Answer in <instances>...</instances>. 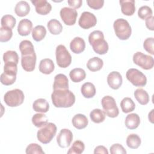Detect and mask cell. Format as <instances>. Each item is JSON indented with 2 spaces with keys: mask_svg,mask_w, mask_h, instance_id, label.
Returning a JSON list of instances; mask_svg holds the SVG:
<instances>
[{
  "mask_svg": "<svg viewBox=\"0 0 154 154\" xmlns=\"http://www.w3.org/2000/svg\"><path fill=\"white\" fill-rule=\"evenodd\" d=\"M51 99L57 108H69L75 103V96L69 89L55 90L51 94Z\"/></svg>",
  "mask_w": 154,
  "mask_h": 154,
  "instance_id": "1",
  "label": "cell"
},
{
  "mask_svg": "<svg viewBox=\"0 0 154 154\" xmlns=\"http://www.w3.org/2000/svg\"><path fill=\"white\" fill-rule=\"evenodd\" d=\"M88 42L91 45L93 51L99 54H105L109 49L108 43L104 39L103 33L99 30H95L88 36Z\"/></svg>",
  "mask_w": 154,
  "mask_h": 154,
  "instance_id": "2",
  "label": "cell"
},
{
  "mask_svg": "<svg viewBox=\"0 0 154 154\" xmlns=\"http://www.w3.org/2000/svg\"><path fill=\"white\" fill-rule=\"evenodd\" d=\"M113 27L116 35L120 40H125L130 37L132 29L126 20L122 18L116 19L114 22Z\"/></svg>",
  "mask_w": 154,
  "mask_h": 154,
  "instance_id": "3",
  "label": "cell"
},
{
  "mask_svg": "<svg viewBox=\"0 0 154 154\" xmlns=\"http://www.w3.org/2000/svg\"><path fill=\"white\" fill-rule=\"evenodd\" d=\"M57 132V126L53 123H48L40 129L37 133V139L43 144H48L51 141Z\"/></svg>",
  "mask_w": 154,
  "mask_h": 154,
  "instance_id": "4",
  "label": "cell"
},
{
  "mask_svg": "<svg viewBox=\"0 0 154 154\" xmlns=\"http://www.w3.org/2000/svg\"><path fill=\"white\" fill-rule=\"evenodd\" d=\"M24 94L20 89L8 91L4 96L5 103L10 107H16L22 104L24 100Z\"/></svg>",
  "mask_w": 154,
  "mask_h": 154,
  "instance_id": "5",
  "label": "cell"
},
{
  "mask_svg": "<svg viewBox=\"0 0 154 154\" xmlns=\"http://www.w3.org/2000/svg\"><path fill=\"white\" fill-rule=\"evenodd\" d=\"M101 104L105 115L111 118L117 117L119 111L116 100L112 97L110 96H104L101 100Z\"/></svg>",
  "mask_w": 154,
  "mask_h": 154,
  "instance_id": "6",
  "label": "cell"
},
{
  "mask_svg": "<svg viewBox=\"0 0 154 154\" xmlns=\"http://www.w3.org/2000/svg\"><path fill=\"white\" fill-rule=\"evenodd\" d=\"M55 56L57 63L59 67L66 68L71 64V55L64 45H60L56 48Z\"/></svg>",
  "mask_w": 154,
  "mask_h": 154,
  "instance_id": "7",
  "label": "cell"
},
{
  "mask_svg": "<svg viewBox=\"0 0 154 154\" xmlns=\"http://www.w3.org/2000/svg\"><path fill=\"white\" fill-rule=\"evenodd\" d=\"M127 79L135 87H144L146 85V76L137 69H129L126 73Z\"/></svg>",
  "mask_w": 154,
  "mask_h": 154,
  "instance_id": "8",
  "label": "cell"
},
{
  "mask_svg": "<svg viewBox=\"0 0 154 154\" xmlns=\"http://www.w3.org/2000/svg\"><path fill=\"white\" fill-rule=\"evenodd\" d=\"M133 61L135 64L144 70L151 69L154 65L153 58L141 52H137L134 54Z\"/></svg>",
  "mask_w": 154,
  "mask_h": 154,
  "instance_id": "9",
  "label": "cell"
},
{
  "mask_svg": "<svg viewBox=\"0 0 154 154\" xmlns=\"http://www.w3.org/2000/svg\"><path fill=\"white\" fill-rule=\"evenodd\" d=\"M60 16L64 23L69 26L73 25L76 20L78 13L75 9L70 7H63L61 9Z\"/></svg>",
  "mask_w": 154,
  "mask_h": 154,
  "instance_id": "10",
  "label": "cell"
},
{
  "mask_svg": "<svg viewBox=\"0 0 154 154\" xmlns=\"http://www.w3.org/2000/svg\"><path fill=\"white\" fill-rule=\"evenodd\" d=\"M97 23L96 17L93 13L88 11L83 12L78 21V24L82 29H89L96 25Z\"/></svg>",
  "mask_w": 154,
  "mask_h": 154,
  "instance_id": "11",
  "label": "cell"
},
{
  "mask_svg": "<svg viewBox=\"0 0 154 154\" xmlns=\"http://www.w3.org/2000/svg\"><path fill=\"white\" fill-rule=\"evenodd\" d=\"M73 140V134L68 129H62L57 137L58 145L61 148L69 147Z\"/></svg>",
  "mask_w": 154,
  "mask_h": 154,
  "instance_id": "12",
  "label": "cell"
},
{
  "mask_svg": "<svg viewBox=\"0 0 154 154\" xmlns=\"http://www.w3.org/2000/svg\"><path fill=\"white\" fill-rule=\"evenodd\" d=\"M36 63L35 53L27 55H22L21 65L22 68L26 72H32L34 70Z\"/></svg>",
  "mask_w": 154,
  "mask_h": 154,
  "instance_id": "13",
  "label": "cell"
},
{
  "mask_svg": "<svg viewBox=\"0 0 154 154\" xmlns=\"http://www.w3.org/2000/svg\"><path fill=\"white\" fill-rule=\"evenodd\" d=\"M34 5L35 11L38 14L46 15L49 13L52 10V6L46 0H34L31 1Z\"/></svg>",
  "mask_w": 154,
  "mask_h": 154,
  "instance_id": "14",
  "label": "cell"
},
{
  "mask_svg": "<svg viewBox=\"0 0 154 154\" xmlns=\"http://www.w3.org/2000/svg\"><path fill=\"white\" fill-rule=\"evenodd\" d=\"M123 79L121 74L116 71L109 73L107 76L108 85L114 90L119 89L122 84Z\"/></svg>",
  "mask_w": 154,
  "mask_h": 154,
  "instance_id": "15",
  "label": "cell"
},
{
  "mask_svg": "<svg viewBox=\"0 0 154 154\" xmlns=\"http://www.w3.org/2000/svg\"><path fill=\"white\" fill-rule=\"evenodd\" d=\"M53 89L54 90L69 89V80L65 75L59 73L55 76Z\"/></svg>",
  "mask_w": 154,
  "mask_h": 154,
  "instance_id": "16",
  "label": "cell"
},
{
  "mask_svg": "<svg viewBox=\"0 0 154 154\" xmlns=\"http://www.w3.org/2000/svg\"><path fill=\"white\" fill-rule=\"evenodd\" d=\"M121 5V11L126 16H132L135 11V5L134 0H120L119 1Z\"/></svg>",
  "mask_w": 154,
  "mask_h": 154,
  "instance_id": "17",
  "label": "cell"
},
{
  "mask_svg": "<svg viewBox=\"0 0 154 154\" xmlns=\"http://www.w3.org/2000/svg\"><path fill=\"white\" fill-rule=\"evenodd\" d=\"M32 29V23L28 19H22L17 26V31L19 35L26 36L29 35Z\"/></svg>",
  "mask_w": 154,
  "mask_h": 154,
  "instance_id": "18",
  "label": "cell"
},
{
  "mask_svg": "<svg viewBox=\"0 0 154 154\" xmlns=\"http://www.w3.org/2000/svg\"><path fill=\"white\" fill-rule=\"evenodd\" d=\"M70 48L75 54L82 52L85 48V43L83 38L79 37H75L70 43Z\"/></svg>",
  "mask_w": 154,
  "mask_h": 154,
  "instance_id": "19",
  "label": "cell"
},
{
  "mask_svg": "<svg viewBox=\"0 0 154 154\" xmlns=\"http://www.w3.org/2000/svg\"><path fill=\"white\" fill-rule=\"evenodd\" d=\"M38 68L41 73L49 75L54 70L55 65L52 60L49 58H45L40 61Z\"/></svg>",
  "mask_w": 154,
  "mask_h": 154,
  "instance_id": "20",
  "label": "cell"
},
{
  "mask_svg": "<svg viewBox=\"0 0 154 154\" xmlns=\"http://www.w3.org/2000/svg\"><path fill=\"white\" fill-rule=\"evenodd\" d=\"M140 123V118L137 114L131 113L128 114L125 121L126 127L129 129H135L138 127Z\"/></svg>",
  "mask_w": 154,
  "mask_h": 154,
  "instance_id": "21",
  "label": "cell"
},
{
  "mask_svg": "<svg viewBox=\"0 0 154 154\" xmlns=\"http://www.w3.org/2000/svg\"><path fill=\"white\" fill-rule=\"evenodd\" d=\"M72 125L78 129H82L87 127L88 123L87 117L82 114H77L72 118Z\"/></svg>",
  "mask_w": 154,
  "mask_h": 154,
  "instance_id": "22",
  "label": "cell"
},
{
  "mask_svg": "<svg viewBox=\"0 0 154 154\" xmlns=\"http://www.w3.org/2000/svg\"><path fill=\"white\" fill-rule=\"evenodd\" d=\"M30 11V6L29 4L25 1L18 2L14 8L15 13L19 17L26 16Z\"/></svg>",
  "mask_w": 154,
  "mask_h": 154,
  "instance_id": "23",
  "label": "cell"
},
{
  "mask_svg": "<svg viewBox=\"0 0 154 154\" xmlns=\"http://www.w3.org/2000/svg\"><path fill=\"white\" fill-rule=\"evenodd\" d=\"M33 109L38 112H47L49 109V105L48 101L43 98L35 100L32 104Z\"/></svg>",
  "mask_w": 154,
  "mask_h": 154,
  "instance_id": "24",
  "label": "cell"
},
{
  "mask_svg": "<svg viewBox=\"0 0 154 154\" xmlns=\"http://www.w3.org/2000/svg\"><path fill=\"white\" fill-rule=\"evenodd\" d=\"M103 65V60L99 57H94L88 60L87 63V67L91 72H96L100 70Z\"/></svg>",
  "mask_w": 154,
  "mask_h": 154,
  "instance_id": "25",
  "label": "cell"
},
{
  "mask_svg": "<svg viewBox=\"0 0 154 154\" xmlns=\"http://www.w3.org/2000/svg\"><path fill=\"white\" fill-rule=\"evenodd\" d=\"M81 91L84 97L89 99L93 97L96 94V88L91 82H87L82 85Z\"/></svg>",
  "mask_w": 154,
  "mask_h": 154,
  "instance_id": "26",
  "label": "cell"
},
{
  "mask_svg": "<svg viewBox=\"0 0 154 154\" xmlns=\"http://www.w3.org/2000/svg\"><path fill=\"white\" fill-rule=\"evenodd\" d=\"M69 76L73 82H79L85 78L86 73L84 69L81 68H75L70 72Z\"/></svg>",
  "mask_w": 154,
  "mask_h": 154,
  "instance_id": "27",
  "label": "cell"
},
{
  "mask_svg": "<svg viewBox=\"0 0 154 154\" xmlns=\"http://www.w3.org/2000/svg\"><path fill=\"white\" fill-rule=\"evenodd\" d=\"M19 49L22 55H27L35 53L34 48L31 41L24 40L19 44Z\"/></svg>",
  "mask_w": 154,
  "mask_h": 154,
  "instance_id": "28",
  "label": "cell"
},
{
  "mask_svg": "<svg viewBox=\"0 0 154 154\" xmlns=\"http://www.w3.org/2000/svg\"><path fill=\"white\" fill-rule=\"evenodd\" d=\"M134 96L136 100L141 105H144L149 102V96L147 91L142 88H138L134 91Z\"/></svg>",
  "mask_w": 154,
  "mask_h": 154,
  "instance_id": "29",
  "label": "cell"
},
{
  "mask_svg": "<svg viewBox=\"0 0 154 154\" xmlns=\"http://www.w3.org/2000/svg\"><path fill=\"white\" fill-rule=\"evenodd\" d=\"M46 34V29L43 25H37L32 30V37L36 42L42 40Z\"/></svg>",
  "mask_w": 154,
  "mask_h": 154,
  "instance_id": "30",
  "label": "cell"
},
{
  "mask_svg": "<svg viewBox=\"0 0 154 154\" xmlns=\"http://www.w3.org/2000/svg\"><path fill=\"white\" fill-rule=\"evenodd\" d=\"M47 26L49 32L54 35L60 34L63 30V26L61 23L58 20L55 19L50 20L48 22Z\"/></svg>",
  "mask_w": 154,
  "mask_h": 154,
  "instance_id": "31",
  "label": "cell"
},
{
  "mask_svg": "<svg viewBox=\"0 0 154 154\" xmlns=\"http://www.w3.org/2000/svg\"><path fill=\"white\" fill-rule=\"evenodd\" d=\"M31 120L32 124L37 128L43 127L48 123V119L43 113H37L34 114Z\"/></svg>",
  "mask_w": 154,
  "mask_h": 154,
  "instance_id": "32",
  "label": "cell"
},
{
  "mask_svg": "<svg viewBox=\"0 0 154 154\" xmlns=\"http://www.w3.org/2000/svg\"><path fill=\"white\" fill-rule=\"evenodd\" d=\"M120 106L124 113H128L133 111L135 108V104L130 97L123 98L120 102Z\"/></svg>",
  "mask_w": 154,
  "mask_h": 154,
  "instance_id": "33",
  "label": "cell"
},
{
  "mask_svg": "<svg viewBox=\"0 0 154 154\" xmlns=\"http://www.w3.org/2000/svg\"><path fill=\"white\" fill-rule=\"evenodd\" d=\"M141 143V138L137 134H131L127 137L126 144L131 149H137L140 146Z\"/></svg>",
  "mask_w": 154,
  "mask_h": 154,
  "instance_id": "34",
  "label": "cell"
},
{
  "mask_svg": "<svg viewBox=\"0 0 154 154\" xmlns=\"http://www.w3.org/2000/svg\"><path fill=\"white\" fill-rule=\"evenodd\" d=\"M90 117L92 122L96 123L103 122L105 119V114L100 109H94L90 113Z\"/></svg>",
  "mask_w": 154,
  "mask_h": 154,
  "instance_id": "35",
  "label": "cell"
},
{
  "mask_svg": "<svg viewBox=\"0 0 154 154\" xmlns=\"http://www.w3.org/2000/svg\"><path fill=\"white\" fill-rule=\"evenodd\" d=\"M85 149L84 143L80 140H76L73 142L71 147L67 151L68 154H81Z\"/></svg>",
  "mask_w": 154,
  "mask_h": 154,
  "instance_id": "36",
  "label": "cell"
},
{
  "mask_svg": "<svg viewBox=\"0 0 154 154\" xmlns=\"http://www.w3.org/2000/svg\"><path fill=\"white\" fill-rule=\"evenodd\" d=\"M1 26L12 29L14 27L16 20V19L10 14H5L1 18Z\"/></svg>",
  "mask_w": 154,
  "mask_h": 154,
  "instance_id": "37",
  "label": "cell"
},
{
  "mask_svg": "<svg viewBox=\"0 0 154 154\" xmlns=\"http://www.w3.org/2000/svg\"><path fill=\"white\" fill-rule=\"evenodd\" d=\"M3 60L5 63H15L19 62V56L16 51H7L3 54Z\"/></svg>",
  "mask_w": 154,
  "mask_h": 154,
  "instance_id": "38",
  "label": "cell"
},
{
  "mask_svg": "<svg viewBox=\"0 0 154 154\" xmlns=\"http://www.w3.org/2000/svg\"><path fill=\"white\" fill-rule=\"evenodd\" d=\"M13 35L12 29L2 27L0 28V42H7L9 41Z\"/></svg>",
  "mask_w": 154,
  "mask_h": 154,
  "instance_id": "39",
  "label": "cell"
},
{
  "mask_svg": "<svg viewBox=\"0 0 154 154\" xmlns=\"http://www.w3.org/2000/svg\"><path fill=\"white\" fill-rule=\"evenodd\" d=\"M152 8L147 5H144L141 7L138 11V17L142 20H146L148 17L152 16Z\"/></svg>",
  "mask_w": 154,
  "mask_h": 154,
  "instance_id": "40",
  "label": "cell"
},
{
  "mask_svg": "<svg viewBox=\"0 0 154 154\" xmlns=\"http://www.w3.org/2000/svg\"><path fill=\"white\" fill-rule=\"evenodd\" d=\"M26 154H34V153H37V154H44L45 152L42 150V147L37 144V143H31L29 144L26 148L25 151Z\"/></svg>",
  "mask_w": 154,
  "mask_h": 154,
  "instance_id": "41",
  "label": "cell"
},
{
  "mask_svg": "<svg viewBox=\"0 0 154 154\" xmlns=\"http://www.w3.org/2000/svg\"><path fill=\"white\" fill-rule=\"evenodd\" d=\"M16 79V75H8L5 73H2L1 75V82L3 85H10L13 84Z\"/></svg>",
  "mask_w": 154,
  "mask_h": 154,
  "instance_id": "42",
  "label": "cell"
},
{
  "mask_svg": "<svg viewBox=\"0 0 154 154\" xmlns=\"http://www.w3.org/2000/svg\"><path fill=\"white\" fill-rule=\"evenodd\" d=\"M153 44H154V38L153 37H149L146 38L144 40L143 43V47L144 49L151 55H154Z\"/></svg>",
  "mask_w": 154,
  "mask_h": 154,
  "instance_id": "43",
  "label": "cell"
},
{
  "mask_svg": "<svg viewBox=\"0 0 154 154\" xmlns=\"http://www.w3.org/2000/svg\"><path fill=\"white\" fill-rule=\"evenodd\" d=\"M110 153L111 154H126V150L125 149V148L122 146L121 144L119 143L114 144H112L109 149Z\"/></svg>",
  "mask_w": 154,
  "mask_h": 154,
  "instance_id": "44",
  "label": "cell"
},
{
  "mask_svg": "<svg viewBox=\"0 0 154 154\" xmlns=\"http://www.w3.org/2000/svg\"><path fill=\"white\" fill-rule=\"evenodd\" d=\"M87 3L88 5L94 10H98L101 8L103 6V0H87Z\"/></svg>",
  "mask_w": 154,
  "mask_h": 154,
  "instance_id": "45",
  "label": "cell"
},
{
  "mask_svg": "<svg viewBox=\"0 0 154 154\" xmlns=\"http://www.w3.org/2000/svg\"><path fill=\"white\" fill-rule=\"evenodd\" d=\"M68 4L70 7L74 8H79L82 4V0H69L67 1Z\"/></svg>",
  "mask_w": 154,
  "mask_h": 154,
  "instance_id": "46",
  "label": "cell"
},
{
  "mask_svg": "<svg viewBox=\"0 0 154 154\" xmlns=\"http://www.w3.org/2000/svg\"><path fill=\"white\" fill-rule=\"evenodd\" d=\"M153 20H154V17L153 16H152L146 19V26L149 29H150L151 31L154 30Z\"/></svg>",
  "mask_w": 154,
  "mask_h": 154,
  "instance_id": "47",
  "label": "cell"
},
{
  "mask_svg": "<svg viewBox=\"0 0 154 154\" xmlns=\"http://www.w3.org/2000/svg\"><path fill=\"white\" fill-rule=\"evenodd\" d=\"M94 153H103V154H108V152L107 150V149L103 146H97L94 150Z\"/></svg>",
  "mask_w": 154,
  "mask_h": 154,
  "instance_id": "48",
  "label": "cell"
},
{
  "mask_svg": "<svg viewBox=\"0 0 154 154\" xmlns=\"http://www.w3.org/2000/svg\"><path fill=\"white\" fill-rule=\"evenodd\" d=\"M153 109H152L150 112L149 114V116H148V118H149V120H150V122L151 123H153Z\"/></svg>",
  "mask_w": 154,
  "mask_h": 154,
  "instance_id": "49",
  "label": "cell"
}]
</instances>
